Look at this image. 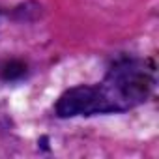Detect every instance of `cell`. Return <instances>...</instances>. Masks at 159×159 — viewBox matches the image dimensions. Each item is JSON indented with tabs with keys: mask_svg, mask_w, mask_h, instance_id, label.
Masks as SVG:
<instances>
[{
	"mask_svg": "<svg viewBox=\"0 0 159 159\" xmlns=\"http://www.w3.org/2000/svg\"><path fill=\"white\" fill-rule=\"evenodd\" d=\"M150 86L152 79L146 73V69H142L135 62H129L114 67L109 73L107 81L101 84V90L105 94L109 112H112L129 109L144 101V98L150 92Z\"/></svg>",
	"mask_w": 159,
	"mask_h": 159,
	"instance_id": "6da1fadb",
	"label": "cell"
},
{
	"mask_svg": "<svg viewBox=\"0 0 159 159\" xmlns=\"http://www.w3.org/2000/svg\"><path fill=\"white\" fill-rule=\"evenodd\" d=\"M109 112V105L101 86H77L62 94L56 103V114L60 118H71L77 114Z\"/></svg>",
	"mask_w": 159,
	"mask_h": 159,
	"instance_id": "7a4b0ae2",
	"label": "cell"
},
{
	"mask_svg": "<svg viewBox=\"0 0 159 159\" xmlns=\"http://www.w3.org/2000/svg\"><path fill=\"white\" fill-rule=\"evenodd\" d=\"M26 71V66L19 60H10L2 66V69H0V75H2V79H6V81H13V79H19L23 77Z\"/></svg>",
	"mask_w": 159,
	"mask_h": 159,
	"instance_id": "3957f363",
	"label": "cell"
}]
</instances>
